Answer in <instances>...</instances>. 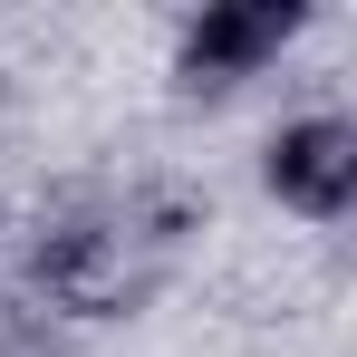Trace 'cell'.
Here are the masks:
<instances>
[{
  "label": "cell",
  "instance_id": "obj_1",
  "mask_svg": "<svg viewBox=\"0 0 357 357\" xmlns=\"http://www.w3.org/2000/svg\"><path fill=\"white\" fill-rule=\"evenodd\" d=\"M299 39V0H213L203 20H183L174 77L183 87H241Z\"/></svg>",
  "mask_w": 357,
  "mask_h": 357
},
{
  "label": "cell",
  "instance_id": "obj_2",
  "mask_svg": "<svg viewBox=\"0 0 357 357\" xmlns=\"http://www.w3.org/2000/svg\"><path fill=\"white\" fill-rule=\"evenodd\" d=\"M261 174H271V193L290 203V213H309V222H338L357 203V126L348 116H299L271 135V155H261Z\"/></svg>",
  "mask_w": 357,
  "mask_h": 357
}]
</instances>
